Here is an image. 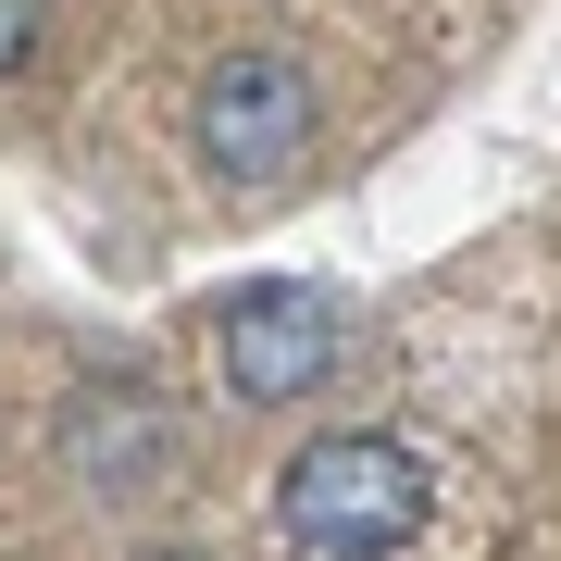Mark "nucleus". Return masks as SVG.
Instances as JSON below:
<instances>
[{"mask_svg": "<svg viewBox=\"0 0 561 561\" xmlns=\"http://www.w3.org/2000/svg\"><path fill=\"white\" fill-rule=\"evenodd\" d=\"M25 50H38V0H0V76H13Z\"/></svg>", "mask_w": 561, "mask_h": 561, "instance_id": "obj_4", "label": "nucleus"}, {"mask_svg": "<svg viewBox=\"0 0 561 561\" xmlns=\"http://www.w3.org/2000/svg\"><path fill=\"white\" fill-rule=\"evenodd\" d=\"M201 150L225 187H287L312 150V76L287 50H225L201 76Z\"/></svg>", "mask_w": 561, "mask_h": 561, "instance_id": "obj_2", "label": "nucleus"}, {"mask_svg": "<svg viewBox=\"0 0 561 561\" xmlns=\"http://www.w3.org/2000/svg\"><path fill=\"white\" fill-rule=\"evenodd\" d=\"M138 561H213V549H138Z\"/></svg>", "mask_w": 561, "mask_h": 561, "instance_id": "obj_5", "label": "nucleus"}, {"mask_svg": "<svg viewBox=\"0 0 561 561\" xmlns=\"http://www.w3.org/2000/svg\"><path fill=\"white\" fill-rule=\"evenodd\" d=\"M213 362H225L238 400H300V387H324V362H337V300L300 287V275H262V287L225 300Z\"/></svg>", "mask_w": 561, "mask_h": 561, "instance_id": "obj_3", "label": "nucleus"}, {"mask_svg": "<svg viewBox=\"0 0 561 561\" xmlns=\"http://www.w3.org/2000/svg\"><path fill=\"white\" fill-rule=\"evenodd\" d=\"M424 524V461L400 437H312L287 461V537L312 561H387Z\"/></svg>", "mask_w": 561, "mask_h": 561, "instance_id": "obj_1", "label": "nucleus"}]
</instances>
